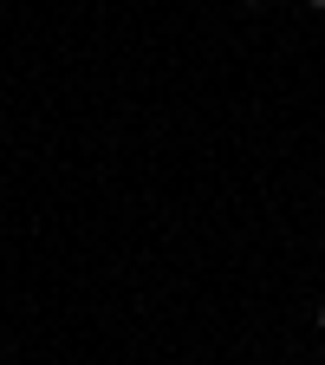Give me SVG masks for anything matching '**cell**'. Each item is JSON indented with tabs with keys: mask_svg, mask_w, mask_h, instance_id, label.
<instances>
[{
	"mask_svg": "<svg viewBox=\"0 0 325 365\" xmlns=\"http://www.w3.org/2000/svg\"><path fill=\"white\" fill-rule=\"evenodd\" d=\"M241 7H260V0H241Z\"/></svg>",
	"mask_w": 325,
	"mask_h": 365,
	"instance_id": "3957f363",
	"label": "cell"
},
{
	"mask_svg": "<svg viewBox=\"0 0 325 365\" xmlns=\"http://www.w3.org/2000/svg\"><path fill=\"white\" fill-rule=\"evenodd\" d=\"M319 202H325V196H319Z\"/></svg>",
	"mask_w": 325,
	"mask_h": 365,
	"instance_id": "277c9868",
	"label": "cell"
},
{
	"mask_svg": "<svg viewBox=\"0 0 325 365\" xmlns=\"http://www.w3.org/2000/svg\"><path fill=\"white\" fill-rule=\"evenodd\" d=\"M312 327H319V333H325V300H319V307H312Z\"/></svg>",
	"mask_w": 325,
	"mask_h": 365,
	"instance_id": "6da1fadb",
	"label": "cell"
},
{
	"mask_svg": "<svg viewBox=\"0 0 325 365\" xmlns=\"http://www.w3.org/2000/svg\"><path fill=\"white\" fill-rule=\"evenodd\" d=\"M306 14H325V0H306Z\"/></svg>",
	"mask_w": 325,
	"mask_h": 365,
	"instance_id": "7a4b0ae2",
	"label": "cell"
}]
</instances>
